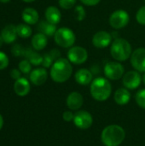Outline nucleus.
<instances>
[{"mask_svg":"<svg viewBox=\"0 0 145 146\" xmlns=\"http://www.w3.org/2000/svg\"><path fill=\"white\" fill-rule=\"evenodd\" d=\"M73 74V67L67 58H59L55 61L50 68V77L56 83L66 82Z\"/></svg>","mask_w":145,"mask_h":146,"instance_id":"nucleus-1","label":"nucleus"},{"mask_svg":"<svg viewBox=\"0 0 145 146\" xmlns=\"http://www.w3.org/2000/svg\"><path fill=\"white\" fill-rule=\"evenodd\" d=\"M126 133L119 125H110L106 127L101 134V139L106 146L120 145L125 139Z\"/></svg>","mask_w":145,"mask_h":146,"instance_id":"nucleus-2","label":"nucleus"},{"mask_svg":"<svg viewBox=\"0 0 145 146\" xmlns=\"http://www.w3.org/2000/svg\"><path fill=\"white\" fill-rule=\"evenodd\" d=\"M91 94L97 101H106L111 95L112 86L110 82L103 77H98L91 83Z\"/></svg>","mask_w":145,"mask_h":146,"instance_id":"nucleus-3","label":"nucleus"},{"mask_svg":"<svg viewBox=\"0 0 145 146\" xmlns=\"http://www.w3.org/2000/svg\"><path fill=\"white\" fill-rule=\"evenodd\" d=\"M132 45L125 38H118L111 44L110 54L112 57L118 62L126 61L132 56Z\"/></svg>","mask_w":145,"mask_h":146,"instance_id":"nucleus-4","label":"nucleus"},{"mask_svg":"<svg viewBox=\"0 0 145 146\" xmlns=\"http://www.w3.org/2000/svg\"><path fill=\"white\" fill-rule=\"evenodd\" d=\"M54 39L56 44L62 48H71L76 40V36L73 30L68 27H63L56 30Z\"/></svg>","mask_w":145,"mask_h":146,"instance_id":"nucleus-5","label":"nucleus"},{"mask_svg":"<svg viewBox=\"0 0 145 146\" xmlns=\"http://www.w3.org/2000/svg\"><path fill=\"white\" fill-rule=\"evenodd\" d=\"M130 21V15L127 11L124 9H118L114 11L109 16V25L114 29H122L127 26Z\"/></svg>","mask_w":145,"mask_h":146,"instance_id":"nucleus-6","label":"nucleus"},{"mask_svg":"<svg viewBox=\"0 0 145 146\" xmlns=\"http://www.w3.org/2000/svg\"><path fill=\"white\" fill-rule=\"evenodd\" d=\"M103 72L108 79L116 80L124 76L125 68L123 65L118 62H109L105 64Z\"/></svg>","mask_w":145,"mask_h":146,"instance_id":"nucleus-7","label":"nucleus"},{"mask_svg":"<svg viewBox=\"0 0 145 146\" xmlns=\"http://www.w3.org/2000/svg\"><path fill=\"white\" fill-rule=\"evenodd\" d=\"M67 56L69 62L75 65L83 64L88 59L87 50L81 46H72L68 51Z\"/></svg>","mask_w":145,"mask_h":146,"instance_id":"nucleus-8","label":"nucleus"},{"mask_svg":"<svg viewBox=\"0 0 145 146\" xmlns=\"http://www.w3.org/2000/svg\"><path fill=\"white\" fill-rule=\"evenodd\" d=\"M131 64L136 71L145 73V48H138L132 53Z\"/></svg>","mask_w":145,"mask_h":146,"instance_id":"nucleus-9","label":"nucleus"},{"mask_svg":"<svg viewBox=\"0 0 145 146\" xmlns=\"http://www.w3.org/2000/svg\"><path fill=\"white\" fill-rule=\"evenodd\" d=\"M73 121L78 128L85 130L91 127L93 119H92L91 115L89 112L85 110H81V111L77 112L74 115Z\"/></svg>","mask_w":145,"mask_h":146,"instance_id":"nucleus-10","label":"nucleus"},{"mask_svg":"<svg viewBox=\"0 0 145 146\" xmlns=\"http://www.w3.org/2000/svg\"><path fill=\"white\" fill-rule=\"evenodd\" d=\"M123 85L126 89L130 90H135L137 89L141 82H142V77L139 74V72L134 70V71H129L123 76Z\"/></svg>","mask_w":145,"mask_h":146,"instance_id":"nucleus-11","label":"nucleus"},{"mask_svg":"<svg viewBox=\"0 0 145 146\" xmlns=\"http://www.w3.org/2000/svg\"><path fill=\"white\" fill-rule=\"evenodd\" d=\"M112 35L106 31H99L96 33L92 38V44L96 48L104 49L112 44Z\"/></svg>","mask_w":145,"mask_h":146,"instance_id":"nucleus-12","label":"nucleus"},{"mask_svg":"<svg viewBox=\"0 0 145 146\" xmlns=\"http://www.w3.org/2000/svg\"><path fill=\"white\" fill-rule=\"evenodd\" d=\"M30 80L35 86H41L48 79V73L44 68H38L30 73Z\"/></svg>","mask_w":145,"mask_h":146,"instance_id":"nucleus-13","label":"nucleus"},{"mask_svg":"<svg viewBox=\"0 0 145 146\" xmlns=\"http://www.w3.org/2000/svg\"><path fill=\"white\" fill-rule=\"evenodd\" d=\"M84 103L83 96L77 92H71L67 98V105L68 108L71 110H78L81 108Z\"/></svg>","mask_w":145,"mask_h":146,"instance_id":"nucleus-14","label":"nucleus"},{"mask_svg":"<svg viewBox=\"0 0 145 146\" xmlns=\"http://www.w3.org/2000/svg\"><path fill=\"white\" fill-rule=\"evenodd\" d=\"M30 83L26 78H20L15 80L14 85V90L16 95L20 97L26 96L30 92Z\"/></svg>","mask_w":145,"mask_h":146,"instance_id":"nucleus-15","label":"nucleus"},{"mask_svg":"<svg viewBox=\"0 0 145 146\" xmlns=\"http://www.w3.org/2000/svg\"><path fill=\"white\" fill-rule=\"evenodd\" d=\"M92 78L93 75L91 72L87 68H80L74 74V79L76 82L81 86H87L91 83Z\"/></svg>","mask_w":145,"mask_h":146,"instance_id":"nucleus-16","label":"nucleus"},{"mask_svg":"<svg viewBox=\"0 0 145 146\" xmlns=\"http://www.w3.org/2000/svg\"><path fill=\"white\" fill-rule=\"evenodd\" d=\"M45 19L47 21L57 25L62 20V13L60 9L56 6H49L44 13Z\"/></svg>","mask_w":145,"mask_h":146,"instance_id":"nucleus-17","label":"nucleus"},{"mask_svg":"<svg viewBox=\"0 0 145 146\" xmlns=\"http://www.w3.org/2000/svg\"><path fill=\"white\" fill-rule=\"evenodd\" d=\"M1 36L3 39V42L6 44H11L15 41L17 38V31L16 27L14 25H7L5 27L3 28L1 32Z\"/></svg>","mask_w":145,"mask_h":146,"instance_id":"nucleus-18","label":"nucleus"},{"mask_svg":"<svg viewBox=\"0 0 145 146\" xmlns=\"http://www.w3.org/2000/svg\"><path fill=\"white\" fill-rule=\"evenodd\" d=\"M21 17H22V20L28 25H34L38 23V19H39L38 11L35 9L30 8V7L26 8L22 11Z\"/></svg>","mask_w":145,"mask_h":146,"instance_id":"nucleus-19","label":"nucleus"},{"mask_svg":"<svg viewBox=\"0 0 145 146\" xmlns=\"http://www.w3.org/2000/svg\"><path fill=\"white\" fill-rule=\"evenodd\" d=\"M38 30L39 33L46 35L47 37H52L55 35L57 28L55 24H52L47 21H41L38 25Z\"/></svg>","mask_w":145,"mask_h":146,"instance_id":"nucleus-20","label":"nucleus"},{"mask_svg":"<svg viewBox=\"0 0 145 146\" xmlns=\"http://www.w3.org/2000/svg\"><path fill=\"white\" fill-rule=\"evenodd\" d=\"M48 44V38L47 36L38 33L35 35H33L32 38V46L35 50H44Z\"/></svg>","mask_w":145,"mask_h":146,"instance_id":"nucleus-21","label":"nucleus"},{"mask_svg":"<svg viewBox=\"0 0 145 146\" xmlns=\"http://www.w3.org/2000/svg\"><path fill=\"white\" fill-rule=\"evenodd\" d=\"M115 101L119 105H125L129 103L131 98V94L129 91L126 88H120L118 89L114 96Z\"/></svg>","mask_w":145,"mask_h":146,"instance_id":"nucleus-22","label":"nucleus"},{"mask_svg":"<svg viewBox=\"0 0 145 146\" xmlns=\"http://www.w3.org/2000/svg\"><path fill=\"white\" fill-rule=\"evenodd\" d=\"M24 57H26V59L28 60L31 62V64L34 66H38L42 64L43 62V56L38 52H36L35 50H32L31 48L26 49Z\"/></svg>","mask_w":145,"mask_h":146,"instance_id":"nucleus-23","label":"nucleus"},{"mask_svg":"<svg viewBox=\"0 0 145 146\" xmlns=\"http://www.w3.org/2000/svg\"><path fill=\"white\" fill-rule=\"evenodd\" d=\"M16 31L17 35L23 38H29L32 33V30L28 24H19L18 26H16Z\"/></svg>","mask_w":145,"mask_h":146,"instance_id":"nucleus-24","label":"nucleus"},{"mask_svg":"<svg viewBox=\"0 0 145 146\" xmlns=\"http://www.w3.org/2000/svg\"><path fill=\"white\" fill-rule=\"evenodd\" d=\"M86 12L82 5H78L74 8V17L78 21H82L85 18Z\"/></svg>","mask_w":145,"mask_h":146,"instance_id":"nucleus-25","label":"nucleus"},{"mask_svg":"<svg viewBox=\"0 0 145 146\" xmlns=\"http://www.w3.org/2000/svg\"><path fill=\"white\" fill-rule=\"evenodd\" d=\"M135 100L140 108L145 110V89H142L136 93Z\"/></svg>","mask_w":145,"mask_h":146,"instance_id":"nucleus-26","label":"nucleus"},{"mask_svg":"<svg viewBox=\"0 0 145 146\" xmlns=\"http://www.w3.org/2000/svg\"><path fill=\"white\" fill-rule=\"evenodd\" d=\"M19 69L23 74H29L32 70V64L26 59L22 60L19 63Z\"/></svg>","mask_w":145,"mask_h":146,"instance_id":"nucleus-27","label":"nucleus"},{"mask_svg":"<svg viewBox=\"0 0 145 146\" xmlns=\"http://www.w3.org/2000/svg\"><path fill=\"white\" fill-rule=\"evenodd\" d=\"M77 0H58L59 6L63 9H70L76 4Z\"/></svg>","mask_w":145,"mask_h":146,"instance_id":"nucleus-28","label":"nucleus"},{"mask_svg":"<svg viewBox=\"0 0 145 146\" xmlns=\"http://www.w3.org/2000/svg\"><path fill=\"white\" fill-rule=\"evenodd\" d=\"M26 51V48H24L21 44H15L11 50V52L14 56H24Z\"/></svg>","mask_w":145,"mask_h":146,"instance_id":"nucleus-29","label":"nucleus"},{"mask_svg":"<svg viewBox=\"0 0 145 146\" xmlns=\"http://www.w3.org/2000/svg\"><path fill=\"white\" fill-rule=\"evenodd\" d=\"M136 20L140 25L145 26V5L142 6L136 14Z\"/></svg>","mask_w":145,"mask_h":146,"instance_id":"nucleus-30","label":"nucleus"},{"mask_svg":"<svg viewBox=\"0 0 145 146\" xmlns=\"http://www.w3.org/2000/svg\"><path fill=\"white\" fill-rule=\"evenodd\" d=\"M54 63V59L52 58V56L50 55V53H45L43 56V62H42V65L44 68H50Z\"/></svg>","mask_w":145,"mask_h":146,"instance_id":"nucleus-31","label":"nucleus"},{"mask_svg":"<svg viewBox=\"0 0 145 146\" xmlns=\"http://www.w3.org/2000/svg\"><path fill=\"white\" fill-rule=\"evenodd\" d=\"M9 65V57L7 55L0 51V70L6 68Z\"/></svg>","mask_w":145,"mask_h":146,"instance_id":"nucleus-32","label":"nucleus"},{"mask_svg":"<svg viewBox=\"0 0 145 146\" xmlns=\"http://www.w3.org/2000/svg\"><path fill=\"white\" fill-rule=\"evenodd\" d=\"M62 117H63V120L65 121H73V117H74V115L71 112V111H65L62 115Z\"/></svg>","mask_w":145,"mask_h":146,"instance_id":"nucleus-33","label":"nucleus"},{"mask_svg":"<svg viewBox=\"0 0 145 146\" xmlns=\"http://www.w3.org/2000/svg\"><path fill=\"white\" fill-rule=\"evenodd\" d=\"M21 71H20V69H17V68H13L11 71H10V76H11V78L12 79H14V80H18V79H20L21 78Z\"/></svg>","mask_w":145,"mask_h":146,"instance_id":"nucleus-34","label":"nucleus"},{"mask_svg":"<svg viewBox=\"0 0 145 146\" xmlns=\"http://www.w3.org/2000/svg\"><path fill=\"white\" fill-rule=\"evenodd\" d=\"M50 55L52 56V58L54 59V61H56V60H58L59 58H61V57H60V56H61V52H60V50H57V49H53V50H51L50 51Z\"/></svg>","mask_w":145,"mask_h":146,"instance_id":"nucleus-35","label":"nucleus"},{"mask_svg":"<svg viewBox=\"0 0 145 146\" xmlns=\"http://www.w3.org/2000/svg\"><path fill=\"white\" fill-rule=\"evenodd\" d=\"M84 5L86 6H95L100 3L101 0H79Z\"/></svg>","mask_w":145,"mask_h":146,"instance_id":"nucleus-36","label":"nucleus"},{"mask_svg":"<svg viewBox=\"0 0 145 146\" xmlns=\"http://www.w3.org/2000/svg\"><path fill=\"white\" fill-rule=\"evenodd\" d=\"M3 126V116L0 115V130L2 129Z\"/></svg>","mask_w":145,"mask_h":146,"instance_id":"nucleus-37","label":"nucleus"},{"mask_svg":"<svg viewBox=\"0 0 145 146\" xmlns=\"http://www.w3.org/2000/svg\"><path fill=\"white\" fill-rule=\"evenodd\" d=\"M3 39L2 36H1V34H0V47L3 45Z\"/></svg>","mask_w":145,"mask_h":146,"instance_id":"nucleus-38","label":"nucleus"},{"mask_svg":"<svg viewBox=\"0 0 145 146\" xmlns=\"http://www.w3.org/2000/svg\"><path fill=\"white\" fill-rule=\"evenodd\" d=\"M23 2H25V3H32V2H34L35 0H22Z\"/></svg>","mask_w":145,"mask_h":146,"instance_id":"nucleus-39","label":"nucleus"},{"mask_svg":"<svg viewBox=\"0 0 145 146\" xmlns=\"http://www.w3.org/2000/svg\"><path fill=\"white\" fill-rule=\"evenodd\" d=\"M9 1H11V0H0V2H1V3H9Z\"/></svg>","mask_w":145,"mask_h":146,"instance_id":"nucleus-40","label":"nucleus"},{"mask_svg":"<svg viewBox=\"0 0 145 146\" xmlns=\"http://www.w3.org/2000/svg\"><path fill=\"white\" fill-rule=\"evenodd\" d=\"M142 80H143L144 84V85H145V73H144V76L142 77Z\"/></svg>","mask_w":145,"mask_h":146,"instance_id":"nucleus-41","label":"nucleus"},{"mask_svg":"<svg viewBox=\"0 0 145 146\" xmlns=\"http://www.w3.org/2000/svg\"><path fill=\"white\" fill-rule=\"evenodd\" d=\"M144 1H145V0H144Z\"/></svg>","mask_w":145,"mask_h":146,"instance_id":"nucleus-42","label":"nucleus"}]
</instances>
